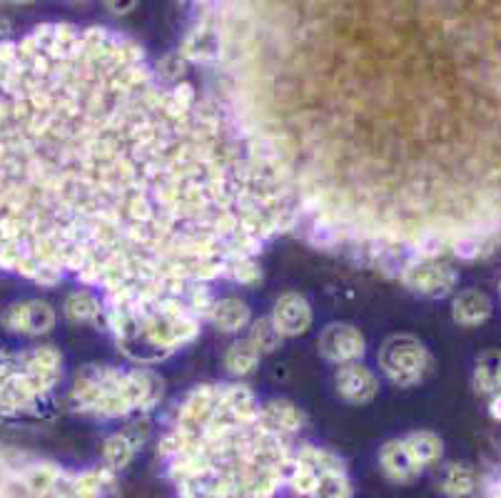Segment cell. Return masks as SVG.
Listing matches in <instances>:
<instances>
[{
  "label": "cell",
  "instance_id": "obj_1",
  "mask_svg": "<svg viewBox=\"0 0 501 498\" xmlns=\"http://www.w3.org/2000/svg\"><path fill=\"white\" fill-rule=\"evenodd\" d=\"M294 219L235 100L167 85L103 28L0 45V264L103 287L110 315L187 304Z\"/></svg>",
  "mask_w": 501,
  "mask_h": 498
},
{
  "label": "cell",
  "instance_id": "obj_2",
  "mask_svg": "<svg viewBox=\"0 0 501 498\" xmlns=\"http://www.w3.org/2000/svg\"><path fill=\"white\" fill-rule=\"evenodd\" d=\"M167 454L183 498H274L287 471L282 429L237 387L190 396Z\"/></svg>",
  "mask_w": 501,
  "mask_h": 498
},
{
  "label": "cell",
  "instance_id": "obj_3",
  "mask_svg": "<svg viewBox=\"0 0 501 498\" xmlns=\"http://www.w3.org/2000/svg\"><path fill=\"white\" fill-rule=\"evenodd\" d=\"M160 384L142 371H118V369H100L87 371L83 379L77 377L76 399L77 409L95 412L103 416L135 412L157 399Z\"/></svg>",
  "mask_w": 501,
  "mask_h": 498
},
{
  "label": "cell",
  "instance_id": "obj_4",
  "mask_svg": "<svg viewBox=\"0 0 501 498\" xmlns=\"http://www.w3.org/2000/svg\"><path fill=\"white\" fill-rule=\"evenodd\" d=\"M292 486L307 498H347V476L337 456L307 446L300 451Z\"/></svg>",
  "mask_w": 501,
  "mask_h": 498
},
{
  "label": "cell",
  "instance_id": "obj_5",
  "mask_svg": "<svg viewBox=\"0 0 501 498\" xmlns=\"http://www.w3.org/2000/svg\"><path fill=\"white\" fill-rule=\"evenodd\" d=\"M384 374L399 387H415L429 371V354L412 336H392L380 351Z\"/></svg>",
  "mask_w": 501,
  "mask_h": 498
},
{
  "label": "cell",
  "instance_id": "obj_6",
  "mask_svg": "<svg viewBox=\"0 0 501 498\" xmlns=\"http://www.w3.org/2000/svg\"><path fill=\"white\" fill-rule=\"evenodd\" d=\"M273 326L280 332V336H297L305 334L312 325V309L302 294L287 292L282 294L273 309Z\"/></svg>",
  "mask_w": 501,
  "mask_h": 498
},
{
  "label": "cell",
  "instance_id": "obj_7",
  "mask_svg": "<svg viewBox=\"0 0 501 498\" xmlns=\"http://www.w3.org/2000/svg\"><path fill=\"white\" fill-rule=\"evenodd\" d=\"M322 354L335 361V364H347L364 354V336L360 329L349 325H335L325 329V334L319 339Z\"/></svg>",
  "mask_w": 501,
  "mask_h": 498
},
{
  "label": "cell",
  "instance_id": "obj_8",
  "mask_svg": "<svg viewBox=\"0 0 501 498\" xmlns=\"http://www.w3.org/2000/svg\"><path fill=\"white\" fill-rule=\"evenodd\" d=\"M457 282V274L439 264H415L404 271V284L422 294H447Z\"/></svg>",
  "mask_w": 501,
  "mask_h": 498
},
{
  "label": "cell",
  "instance_id": "obj_9",
  "mask_svg": "<svg viewBox=\"0 0 501 498\" xmlns=\"http://www.w3.org/2000/svg\"><path fill=\"white\" fill-rule=\"evenodd\" d=\"M337 389L352 404H364L377 394V377L370 369L360 367V364H347L339 369L337 374Z\"/></svg>",
  "mask_w": 501,
  "mask_h": 498
},
{
  "label": "cell",
  "instance_id": "obj_10",
  "mask_svg": "<svg viewBox=\"0 0 501 498\" xmlns=\"http://www.w3.org/2000/svg\"><path fill=\"white\" fill-rule=\"evenodd\" d=\"M53 312L48 304L40 302H28L13 307L8 316H5V325L11 326L13 332H25V334H38L53 326Z\"/></svg>",
  "mask_w": 501,
  "mask_h": 498
},
{
  "label": "cell",
  "instance_id": "obj_11",
  "mask_svg": "<svg viewBox=\"0 0 501 498\" xmlns=\"http://www.w3.org/2000/svg\"><path fill=\"white\" fill-rule=\"evenodd\" d=\"M399 446H402L404 458H407V464L415 474H419L426 464H432L442 454V441L436 439L434 433L426 431L407 436L404 441H399Z\"/></svg>",
  "mask_w": 501,
  "mask_h": 498
},
{
  "label": "cell",
  "instance_id": "obj_12",
  "mask_svg": "<svg viewBox=\"0 0 501 498\" xmlns=\"http://www.w3.org/2000/svg\"><path fill=\"white\" fill-rule=\"evenodd\" d=\"M208 316L212 319V325L222 329V332H240V329L250 325V309H247V304L235 299V297L212 302Z\"/></svg>",
  "mask_w": 501,
  "mask_h": 498
},
{
  "label": "cell",
  "instance_id": "obj_13",
  "mask_svg": "<svg viewBox=\"0 0 501 498\" xmlns=\"http://www.w3.org/2000/svg\"><path fill=\"white\" fill-rule=\"evenodd\" d=\"M491 312L489 299L479 292H464L459 294L457 302H454V319L459 325H479L484 322Z\"/></svg>",
  "mask_w": 501,
  "mask_h": 498
},
{
  "label": "cell",
  "instance_id": "obj_14",
  "mask_svg": "<svg viewBox=\"0 0 501 498\" xmlns=\"http://www.w3.org/2000/svg\"><path fill=\"white\" fill-rule=\"evenodd\" d=\"M257 361H260V351L252 347L250 342L235 344V347L228 351V357H225V364H228L229 371H235V374H250Z\"/></svg>",
  "mask_w": 501,
  "mask_h": 498
},
{
  "label": "cell",
  "instance_id": "obj_15",
  "mask_svg": "<svg viewBox=\"0 0 501 498\" xmlns=\"http://www.w3.org/2000/svg\"><path fill=\"white\" fill-rule=\"evenodd\" d=\"M100 309L103 307L90 292H76L66 304V312L73 322H90L100 315Z\"/></svg>",
  "mask_w": 501,
  "mask_h": 498
},
{
  "label": "cell",
  "instance_id": "obj_16",
  "mask_svg": "<svg viewBox=\"0 0 501 498\" xmlns=\"http://www.w3.org/2000/svg\"><path fill=\"white\" fill-rule=\"evenodd\" d=\"M477 387L481 391L501 389V354H487L477 364Z\"/></svg>",
  "mask_w": 501,
  "mask_h": 498
},
{
  "label": "cell",
  "instance_id": "obj_17",
  "mask_svg": "<svg viewBox=\"0 0 501 498\" xmlns=\"http://www.w3.org/2000/svg\"><path fill=\"white\" fill-rule=\"evenodd\" d=\"M247 342H250L257 351H273V349H277V344L282 342V336L274 329L270 319H264V322H257V325L252 326Z\"/></svg>",
  "mask_w": 501,
  "mask_h": 498
},
{
  "label": "cell",
  "instance_id": "obj_18",
  "mask_svg": "<svg viewBox=\"0 0 501 498\" xmlns=\"http://www.w3.org/2000/svg\"><path fill=\"white\" fill-rule=\"evenodd\" d=\"M471 486H474L471 471L464 468V466H452V471L447 474V481H444L447 494H452V496H467Z\"/></svg>",
  "mask_w": 501,
  "mask_h": 498
},
{
  "label": "cell",
  "instance_id": "obj_19",
  "mask_svg": "<svg viewBox=\"0 0 501 498\" xmlns=\"http://www.w3.org/2000/svg\"><path fill=\"white\" fill-rule=\"evenodd\" d=\"M132 454V444L125 439V436H115L110 439L108 446H105V458L112 468H121L122 464H128V458Z\"/></svg>",
  "mask_w": 501,
  "mask_h": 498
},
{
  "label": "cell",
  "instance_id": "obj_20",
  "mask_svg": "<svg viewBox=\"0 0 501 498\" xmlns=\"http://www.w3.org/2000/svg\"><path fill=\"white\" fill-rule=\"evenodd\" d=\"M491 414H494V416H499V419H501V394L497 396V399H494V404H491Z\"/></svg>",
  "mask_w": 501,
  "mask_h": 498
}]
</instances>
